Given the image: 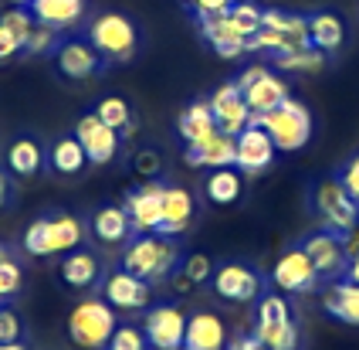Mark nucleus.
<instances>
[{
  "mask_svg": "<svg viewBox=\"0 0 359 350\" xmlns=\"http://www.w3.org/2000/svg\"><path fill=\"white\" fill-rule=\"evenodd\" d=\"M180 262L177 242L170 235H140L126 245V255H122V268H129L133 276H140L146 283H163L166 276H173V268Z\"/></svg>",
  "mask_w": 359,
  "mask_h": 350,
  "instance_id": "obj_1",
  "label": "nucleus"
},
{
  "mask_svg": "<svg viewBox=\"0 0 359 350\" xmlns=\"http://www.w3.org/2000/svg\"><path fill=\"white\" fill-rule=\"evenodd\" d=\"M85 238V225L75 214H55V218H38L24 231V252L27 255H68L75 252Z\"/></svg>",
  "mask_w": 359,
  "mask_h": 350,
  "instance_id": "obj_2",
  "label": "nucleus"
},
{
  "mask_svg": "<svg viewBox=\"0 0 359 350\" xmlns=\"http://www.w3.org/2000/svg\"><path fill=\"white\" fill-rule=\"evenodd\" d=\"M309 44V18L288 14V11H264L261 14V31L248 41V51H268V55H288Z\"/></svg>",
  "mask_w": 359,
  "mask_h": 350,
  "instance_id": "obj_3",
  "label": "nucleus"
},
{
  "mask_svg": "<svg viewBox=\"0 0 359 350\" xmlns=\"http://www.w3.org/2000/svg\"><path fill=\"white\" fill-rule=\"evenodd\" d=\"M251 123H258L271 136V143L278 146V153H295V150H302L312 140V112L302 103H295V99H285L271 112L255 116Z\"/></svg>",
  "mask_w": 359,
  "mask_h": 350,
  "instance_id": "obj_4",
  "label": "nucleus"
},
{
  "mask_svg": "<svg viewBox=\"0 0 359 350\" xmlns=\"http://www.w3.org/2000/svg\"><path fill=\"white\" fill-rule=\"evenodd\" d=\"M251 337L261 340L268 350H299V327H295L288 299H285L281 292L261 296Z\"/></svg>",
  "mask_w": 359,
  "mask_h": 350,
  "instance_id": "obj_5",
  "label": "nucleus"
},
{
  "mask_svg": "<svg viewBox=\"0 0 359 350\" xmlns=\"http://www.w3.org/2000/svg\"><path fill=\"white\" fill-rule=\"evenodd\" d=\"M116 327H119V316L105 299H81L68 316V333L81 350H105Z\"/></svg>",
  "mask_w": 359,
  "mask_h": 350,
  "instance_id": "obj_6",
  "label": "nucleus"
},
{
  "mask_svg": "<svg viewBox=\"0 0 359 350\" xmlns=\"http://www.w3.org/2000/svg\"><path fill=\"white\" fill-rule=\"evenodd\" d=\"M88 41L95 44V51L102 58L129 62L136 55V48H140V27L129 21L126 14L109 11V14H99L95 21L88 24Z\"/></svg>",
  "mask_w": 359,
  "mask_h": 350,
  "instance_id": "obj_7",
  "label": "nucleus"
},
{
  "mask_svg": "<svg viewBox=\"0 0 359 350\" xmlns=\"http://www.w3.org/2000/svg\"><path fill=\"white\" fill-rule=\"evenodd\" d=\"M316 207H319L325 231H336V235H346L359 221V201L336 177H325L316 187Z\"/></svg>",
  "mask_w": 359,
  "mask_h": 350,
  "instance_id": "obj_8",
  "label": "nucleus"
},
{
  "mask_svg": "<svg viewBox=\"0 0 359 350\" xmlns=\"http://www.w3.org/2000/svg\"><path fill=\"white\" fill-rule=\"evenodd\" d=\"M241 92H244V99L251 105V119L261 116V112H271L275 105H281L285 99H292V92H288V82L278 79L275 72H268L264 65H251V68H244V75L238 79Z\"/></svg>",
  "mask_w": 359,
  "mask_h": 350,
  "instance_id": "obj_9",
  "label": "nucleus"
},
{
  "mask_svg": "<svg viewBox=\"0 0 359 350\" xmlns=\"http://www.w3.org/2000/svg\"><path fill=\"white\" fill-rule=\"evenodd\" d=\"M142 333H146L153 350H183L187 313L173 303H156L142 320Z\"/></svg>",
  "mask_w": 359,
  "mask_h": 350,
  "instance_id": "obj_10",
  "label": "nucleus"
},
{
  "mask_svg": "<svg viewBox=\"0 0 359 350\" xmlns=\"http://www.w3.org/2000/svg\"><path fill=\"white\" fill-rule=\"evenodd\" d=\"M210 286H214V292L224 303L244 306V303H255L261 296V276L251 266H244V262H227V266L214 268Z\"/></svg>",
  "mask_w": 359,
  "mask_h": 350,
  "instance_id": "obj_11",
  "label": "nucleus"
},
{
  "mask_svg": "<svg viewBox=\"0 0 359 350\" xmlns=\"http://www.w3.org/2000/svg\"><path fill=\"white\" fill-rule=\"evenodd\" d=\"M126 214L129 225L140 235H153L163 225V184L160 181H142L136 190L126 194Z\"/></svg>",
  "mask_w": 359,
  "mask_h": 350,
  "instance_id": "obj_12",
  "label": "nucleus"
},
{
  "mask_svg": "<svg viewBox=\"0 0 359 350\" xmlns=\"http://www.w3.org/2000/svg\"><path fill=\"white\" fill-rule=\"evenodd\" d=\"M75 140L81 143L88 164H95V167L112 164L116 153H119V129L105 126L95 112H85L79 123H75Z\"/></svg>",
  "mask_w": 359,
  "mask_h": 350,
  "instance_id": "obj_13",
  "label": "nucleus"
},
{
  "mask_svg": "<svg viewBox=\"0 0 359 350\" xmlns=\"http://www.w3.org/2000/svg\"><path fill=\"white\" fill-rule=\"evenodd\" d=\"M207 105L214 112V123H217L220 133L238 136L241 129L251 126V105H248L238 82H224L220 89H214V96L207 99Z\"/></svg>",
  "mask_w": 359,
  "mask_h": 350,
  "instance_id": "obj_14",
  "label": "nucleus"
},
{
  "mask_svg": "<svg viewBox=\"0 0 359 350\" xmlns=\"http://www.w3.org/2000/svg\"><path fill=\"white\" fill-rule=\"evenodd\" d=\"M102 299L112 309H146L153 303V283L133 276L129 268H116V272L105 276Z\"/></svg>",
  "mask_w": 359,
  "mask_h": 350,
  "instance_id": "obj_15",
  "label": "nucleus"
},
{
  "mask_svg": "<svg viewBox=\"0 0 359 350\" xmlns=\"http://www.w3.org/2000/svg\"><path fill=\"white\" fill-rule=\"evenodd\" d=\"M234 140H238L234 167H238L241 174H261V170H268V167L275 164V157H278V146L271 143V136H268L258 123L241 129Z\"/></svg>",
  "mask_w": 359,
  "mask_h": 350,
  "instance_id": "obj_16",
  "label": "nucleus"
},
{
  "mask_svg": "<svg viewBox=\"0 0 359 350\" xmlns=\"http://www.w3.org/2000/svg\"><path fill=\"white\" fill-rule=\"evenodd\" d=\"M55 68H58L61 79H68V82H85V79H92L102 68V55L95 51L92 41L72 38V41H61L55 48Z\"/></svg>",
  "mask_w": 359,
  "mask_h": 350,
  "instance_id": "obj_17",
  "label": "nucleus"
},
{
  "mask_svg": "<svg viewBox=\"0 0 359 350\" xmlns=\"http://www.w3.org/2000/svg\"><path fill=\"white\" fill-rule=\"evenodd\" d=\"M316 279H319V272L312 266V259L305 255V248H288L285 255H281L275 268H271V283L281 289V292H305V289L316 286Z\"/></svg>",
  "mask_w": 359,
  "mask_h": 350,
  "instance_id": "obj_18",
  "label": "nucleus"
},
{
  "mask_svg": "<svg viewBox=\"0 0 359 350\" xmlns=\"http://www.w3.org/2000/svg\"><path fill=\"white\" fill-rule=\"evenodd\" d=\"M197 24H200L203 41L214 48V55H220V58H241V55H248V38L227 21V11L224 14H203V18H197Z\"/></svg>",
  "mask_w": 359,
  "mask_h": 350,
  "instance_id": "obj_19",
  "label": "nucleus"
},
{
  "mask_svg": "<svg viewBox=\"0 0 359 350\" xmlns=\"http://www.w3.org/2000/svg\"><path fill=\"white\" fill-rule=\"evenodd\" d=\"M234 150H238V140L231 133H220L214 129L207 140L200 143H190L183 160L190 167H207V170H217V167H234Z\"/></svg>",
  "mask_w": 359,
  "mask_h": 350,
  "instance_id": "obj_20",
  "label": "nucleus"
},
{
  "mask_svg": "<svg viewBox=\"0 0 359 350\" xmlns=\"http://www.w3.org/2000/svg\"><path fill=\"white\" fill-rule=\"evenodd\" d=\"M227 347V327L217 313L200 309L187 316V333H183V350H224Z\"/></svg>",
  "mask_w": 359,
  "mask_h": 350,
  "instance_id": "obj_21",
  "label": "nucleus"
},
{
  "mask_svg": "<svg viewBox=\"0 0 359 350\" xmlns=\"http://www.w3.org/2000/svg\"><path fill=\"white\" fill-rule=\"evenodd\" d=\"M302 248H305V255L312 259V266H316V272L319 276H336L342 266H346V248H342V238L336 235V231H316V235H309L305 242H302Z\"/></svg>",
  "mask_w": 359,
  "mask_h": 350,
  "instance_id": "obj_22",
  "label": "nucleus"
},
{
  "mask_svg": "<svg viewBox=\"0 0 359 350\" xmlns=\"http://www.w3.org/2000/svg\"><path fill=\"white\" fill-rule=\"evenodd\" d=\"M194 211H197V201L187 187H163V225L160 235H170L177 238L183 235L190 221H194Z\"/></svg>",
  "mask_w": 359,
  "mask_h": 350,
  "instance_id": "obj_23",
  "label": "nucleus"
},
{
  "mask_svg": "<svg viewBox=\"0 0 359 350\" xmlns=\"http://www.w3.org/2000/svg\"><path fill=\"white\" fill-rule=\"evenodd\" d=\"M31 18L55 31H65V27H75V24L85 18V0H31L27 4Z\"/></svg>",
  "mask_w": 359,
  "mask_h": 350,
  "instance_id": "obj_24",
  "label": "nucleus"
},
{
  "mask_svg": "<svg viewBox=\"0 0 359 350\" xmlns=\"http://www.w3.org/2000/svg\"><path fill=\"white\" fill-rule=\"evenodd\" d=\"M322 306L332 320H339L346 327H359V286L342 279V283H332V286L322 292Z\"/></svg>",
  "mask_w": 359,
  "mask_h": 350,
  "instance_id": "obj_25",
  "label": "nucleus"
},
{
  "mask_svg": "<svg viewBox=\"0 0 359 350\" xmlns=\"http://www.w3.org/2000/svg\"><path fill=\"white\" fill-rule=\"evenodd\" d=\"M342 41H346V24H342L339 14H332V11H319V14H312L309 18V44L312 48H319L325 55H332V51H339Z\"/></svg>",
  "mask_w": 359,
  "mask_h": 350,
  "instance_id": "obj_26",
  "label": "nucleus"
},
{
  "mask_svg": "<svg viewBox=\"0 0 359 350\" xmlns=\"http://www.w3.org/2000/svg\"><path fill=\"white\" fill-rule=\"evenodd\" d=\"M92 235L99 238L102 245H119L133 235V225H129V214L126 207H116V205H105L92 214Z\"/></svg>",
  "mask_w": 359,
  "mask_h": 350,
  "instance_id": "obj_27",
  "label": "nucleus"
},
{
  "mask_svg": "<svg viewBox=\"0 0 359 350\" xmlns=\"http://www.w3.org/2000/svg\"><path fill=\"white\" fill-rule=\"evenodd\" d=\"M99 259L92 255V252H68L65 255V262L58 266V276H61V283L65 286H72V289H88V286H95L99 283Z\"/></svg>",
  "mask_w": 359,
  "mask_h": 350,
  "instance_id": "obj_28",
  "label": "nucleus"
},
{
  "mask_svg": "<svg viewBox=\"0 0 359 350\" xmlns=\"http://www.w3.org/2000/svg\"><path fill=\"white\" fill-rule=\"evenodd\" d=\"M241 194H244V174L238 167H217L210 170L207 177V201L217 207H227V205H238Z\"/></svg>",
  "mask_w": 359,
  "mask_h": 350,
  "instance_id": "obj_29",
  "label": "nucleus"
},
{
  "mask_svg": "<svg viewBox=\"0 0 359 350\" xmlns=\"http://www.w3.org/2000/svg\"><path fill=\"white\" fill-rule=\"evenodd\" d=\"M214 129H217V123H214V112H210V105L207 103H190L183 112H180L177 133L183 136V143L187 146L207 140Z\"/></svg>",
  "mask_w": 359,
  "mask_h": 350,
  "instance_id": "obj_30",
  "label": "nucleus"
},
{
  "mask_svg": "<svg viewBox=\"0 0 359 350\" xmlns=\"http://www.w3.org/2000/svg\"><path fill=\"white\" fill-rule=\"evenodd\" d=\"M44 164V150L38 146V140L31 136H20L7 146V170L18 174V177H34Z\"/></svg>",
  "mask_w": 359,
  "mask_h": 350,
  "instance_id": "obj_31",
  "label": "nucleus"
},
{
  "mask_svg": "<svg viewBox=\"0 0 359 350\" xmlns=\"http://www.w3.org/2000/svg\"><path fill=\"white\" fill-rule=\"evenodd\" d=\"M48 160H51V167L58 170L61 177H79L81 170L88 167V157H85L81 143L75 140V133H72V136H61L58 143L51 146Z\"/></svg>",
  "mask_w": 359,
  "mask_h": 350,
  "instance_id": "obj_32",
  "label": "nucleus"
},
{
  "mask_svg": "<svg viewBox=\"0 0 359 350\" xmlns=\"http://www.w3.org/2000/svg\"><path fill=\"white\" fill-rule=\"evenodd\" d=\"M325 51L319 48H312V44H305L299 51H288V55H275V65H278L281 72H299V75H312V72H322L325 68Z\"/></svg>",
  "mask_w": 359,
  "mask_h": 350,
  "instance_id": "obj_33",
  "label": "nucleus"
},
{
  "mask_svg": "<svg viewBox=\"0 0 359 350\" xmlns=\"http://www.w3.org/2000/svg\"><path fill=\"white\" fill-rule=\"evenodd\" d=\"M95 116H99L105 126H112V129H126V133H133V109L129 103L122 99V96H105L99 105H95Z\"/></svg>",
  "mask_w": 359,
  "mask_h": 350,
  "instance_id": "obj_34",
  "label": "nucleus"
},
{
  "mask_svg": "<svg viewBox=\"0 0 359 350\" xmlns=\"http://www.w3.org/2000/svg\"><path fill=\"white\" fill-rule=\"evenodd\" d=\"M261 14H264V11H261L258 4H251V0H234V4L227 7V21L234 24L248 41L261 31Z\"/></svg>",
  "mask_w": 359,
  "mask_h": 350,
  "instance_id": "obj_35",
  "label": "nucleus"
},
{
  "mask_svg": "<svg viewBox=\"0 0 359 350\" xmlns=\"http://www.w3.org/2000/svg\"><path fill=\"white\" fill-rule=\"evenodd\" d=\"M58 44L61 41H58V31H55V27L34 21L31 34L24 38V51H27V55H48V51H55Z\"/></svg>",
  "mask_w": 359,
  "mask_h": 350,
  "instance_id": "obj_36",
  "label": "nucleus"
},
{
  "mask_svg": "<svg viewBox=\"0 0 359 350\" xmlns=\"http://www.w3.org/2000/svg\"><path fill=\"white\" fill-rule=\"evenodd\" d=\"M105 350H149V340H146V333L140 327L126 323V327H116V333L109 337Z\"/></svg>",
  "mask_w": 359,
  "mask_h": 350,
  "instance_id": "obj_37",
  "label": "nucleus"
},
{
  "mask_svg": "<svg viewBox=\"0 0 359 350\" xmlns=\"http://www.w3.org/2000/svg\"><path fill=\"white\" fill-rule=\"evenodd\" d=\"M180 272H183L194 286H203V283L214 276V259H210V255H203V252H190V255L183 259Z\"/></svg>",
  "mask_w": 359,
  "mask_h": 350,
  "instance_id": "obj_38",
  "label": "nucleus"
},
{
  "mask_svg": "<svg viewBox=\"0 0 359 350\" xmlns=\"http://www.w3.org/2000/svg\"><path fill=\"white\" fill-rule=\"evenodd\" d=\"M0 24H4V27H7L20 44H24V38H27V34H31V27H34V18H31V11H24V7L14 4L11 11H4V14H0Z\"/></svg>",
  "mask_w": 359,
  "mask_h": 350,
  "instance_id": "obj_39",
  "label": "nucleus"
},
{
  "mask_svg": "<svg viewBox=\"0 0 359 350\" xmlns=\"http://www.w3.org/2000/svg\"><path fill=\"white\" fill-rule=\"evenodd\" d=\"M133 174H136L140 181H156L163 174V157L156 150H140V153L133 157Z\"/></svg>",
  "mask_w": 359,
  "mask_h": 350,
  "instance_id": "obj_40",
  "label": "nucleus"
},
{
  "mask_svg": "<svg viewBox=\"0 0 359 350\" xmlns=\"http://www.w3.org/2000/svg\"><path fill=\"white\" fill-rule=\"evenodd\" d=\"M20 333H24V323L18 309L0 306V344H20Z\"/></svg>",
  "mask_w": 359,
  "mask_h": 350,
  "instance_id": "obj_41",
  "label": "nucleus"
},
{
  "mask_svg": "<svg viewBox=\"0 0 359 350\" xmlns=\"http://www.w3.org/2000/svg\"><path fill=\"white\" fill-rule=\"evenodd\" d=\"M18 289H20V266L11 262V259H4L0 262V299L14 296Z\"/></svg>",
  "mask_w": 359,
  "mask_h": 350,
  "instance_id": "obj_42",
  "label": "nucleus"
},
{
  "mask_svg": "<svg viewBox=\"0 0 359 350\" xmlns=\"http://www.w3.org/2000/svg\"><path fill=\"white\" fill-rule=\"evenodd\" d=\"M190 7H194V14L197 18H203V14H224L234 0H187Z\"/></svg>",
  "mask_w": 359,
  "mask_h": 350,
  "instance_id": "obj_43",
  "label": "nucleus"
},
{
  "mask_svg": "<svg viewBox=\"0 0 359 350\" xmlns=\"http://www.w3.org/2000/svg\"><path fill=\"white\" fill-rule=\"evenodd\" d=\"M342 187H346V190L359 201V153L346 164V170H342Z\"/></svg>",
  "mask_w": 359,
  "mask_h": 350,
  "instance_id": "obj_44",
  "label": "nucleus"
},
{
  "mask_svg": "<svg viewBox=\"0 0 359 350\" xmlns=\"http://www.w3.org/2000/svg\"><path fill=\"white\" fill-rule=\"evenodd\" d=\"M18 51H24V44H20L18 38H14V34H11V31L4 27V24H0V62H7V58H14Z\"/></svg>",
  "mask_w": 359,
  "mask_h": 350,
  "instance_id": "obj_45",
  "label": "nucleus"
},
{
  "mask_svg": "<svg viewBox=\"0 0 359 350\" xmlns=\"http://www.w3.org/2000/svg\"><path fill=\"white\" fill-rule=\"evenodd\" d=\"M339 238H342V248H346V255H356V252H359V221L349 228L346 235H339Z\"/></svg>",
  "mask_w": 359,
  "mask_h": 350,
  "instance_id": "obj_46",
  "label": "nucleus"
},
{
  "mask_svg": "<svg viewBox=\"0 0 359 350\" xmlns=\"http://www.w3.org/2000/svg\"><path fill=\"white\" fill-rule=\"evenodd\" d=\"M224 350H268L261 340H255V337H238L234 344H227Z\"/></svg>",
  "mask_w": 359,
  "mask_h": 350,
  "instance_id": "obj_47",
  "label": "nucleus"
},
{
  "mask_svg": "<svg viewBox=\"0 0 359 350\" xmlns=\"http://www.w3.org/2000/svg\"><path fill=\"white\" fill-rule=\"evenodd\" d=\"M7 201H11V174L0 170V207H7Z\"/></svg>",
  "mask_w": 359,
  "mask_h": 350,
  "instance_id": "obj_48",
  "label": "nucleus"
},
{
  "mask_svg": "<svg viewBox=\"0 0 359 350\" xmlns=\"http://www.w3.org/2000/svg\"><path fill=\"white\" fill-rule=\"evenodd\" d=\"M346 279L359 286V252L356 255H349V262H346Z\"/></svg>",
  "mask_w": 359,
  "mask_h": 350,
  "instance_id": "obj_49",
  "label": "nucleus"
},
{
  "mask_svg": "<svg viewBox=\"0 0 359 350\" xmlns=\"http://www.w3.org/2000/svg\"><path fill=\"white\" fill-rule=\"evenodd\" d=\"M173 289H177V292H194V283H190L183 272H173Z\"/></svg>",
  "mask_w": 359,
  "mask_h": 350,
  "instance_id": "obj_50",
  "label": "nucleus"
},
{
  "mask_svg": "<svg viewBox=\"0 0 359 350\" xmlns=\"http://www.w3.org/2000/svg\"><path fill=\"white\" fill-rule=\"evenodd\" d=\"M0 350H27L24 344H0Z\"/></svg>",
  "mask_w": 359,
  "mask_h": 350,
  "instance_id": "obj_51",
  "label": "nucleus"
},
{
  "mask_svg": "<svg viewBox=\"0 0 359 350\" xmlns=\"http://www.w3.org/2000/svg\"><path fill=\"white\" fill-rule=\"evenodd\" d=\"M4 259H11V255H7V248L0 245V262H4Z\"/></svg>",
  "mask_w": 359,
  "mask_h": 350,
  "instance_id": "obj_52",
  "label": "nucleus"
},
{
  "mask_svg": "<svg viewBox=\"0 0 359 350\" xmlns=\"http://www.w3.org/2000/svg\"><path fill=\"white\" fill-rule=\"evenodd\" d=\"M11 4H18V7H24V4H31V0H11Z\"/></svg>",
  "mask_w": 359,
  "mask_h": 350,
  "instance_id": "obj_53",
  "label": "nucleus"
}]
</instances>
